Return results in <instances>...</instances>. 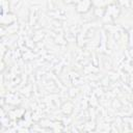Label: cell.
I'll return each mask as SVG.
<instances>
[{"label": "cell", "instance_id": "cell-1", "mask_svg": "<svg viewBox=\"0 0 133 133\" xmlns=\"http://www.w3.org/2000/svg\"><path fill=\"white\" fill-rule=\"evenodd\" d=\"M86 7V9L88 10V6H89V0H82L79 4H78V6H77V9H78V11L81 9V7Z\"/></svg>", "mask_w": 133, "mask_h": 133}]
</instances>
